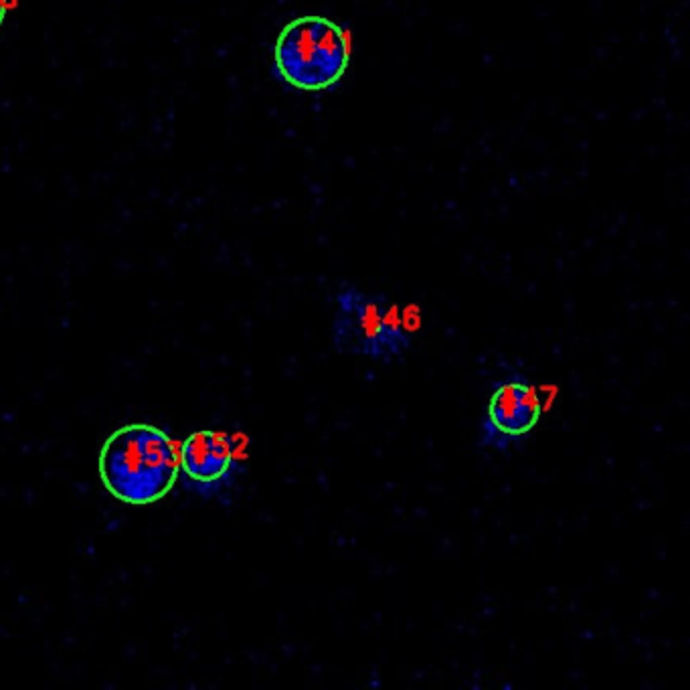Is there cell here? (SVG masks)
Here are the masks:
<instances>
[{
	"label": "cell",
	"mask_w": 690,
	"mask_h": 690,
	"mask_svg": "<svg viewBox=\"0 0 690 690\" xmlns=\"http://www.w3.org/2000/svg\"><path fill=\"white\" fill-rule=\"evenodd\" d=\"M411 338L401 308L385 294H367L357 286L338 290L332 322L336 353L391 363L403 359Z\"/></svg>",
	"instance_id": "cell-3"
},
{
	"label": "cell",
	"mask_w": 690,
	"mask_h": 690,
	"mask_svg": "<svg viewBox=\"0 0 690 690\" xmlns=\"http://www.w3.org/2000/svg\"><path fill=\"white\" fill-rule=\"evenodd\" d=\"M543 417V395L523 373H508L490 389L480 421L478 446L506 454L531 438Z\"/></svg>",
	"instance_id": "cell-4"
},
{
	"label": "cell",
	"mask_w": 690,
	"mask_h": 690,
	"mask_svg": "<svg viewBox=\"0 0 690 690\" xmlns=\"http://www.w3.org/2000/svg\"><path fill=\"white\" fill-rule=\"evenodd\" d=\"M353 59L351 31L324 15L288 21L274 43L278 75L294 90L318 94L338 85Z\"/></svg>",
	"instance_id": "cell-2"
},
{
	"label": "cell",
	"mask_w": 690,
	"mask_h": 690,
	"mask_svg": "<svg viewBox=\"0 0 690 690\" xmlns=\"http://www.w3.org/2000/svg\"><path fill=\"white\" fill-rule=\"evenodd\" d=\"M7 11H9V3H7V0H0V25H3V23H5Z\"/></svg>",
	"instance_id": "cell-6"
},
{
	"label": "cell",
	"mask_w": 690,
	"mask_h": 690,
	"mask_svg": "<svg viewBox=\"0 0 690 690\" xmlns=\"http://www.w3.org/2000/svg\"><path fill=\"white\" fill-rule=\"evenodd\" d=\"M179 462L189 478L213 484L229 474L233 466V446L229 438L219 431H195L185 440L179 452Z\"/></svg>",
	"instance_id": "cell-5"
},
{
	"label": "cell",
	"mask_w": 690,
	"mask_h": 690,
	"mask_svg": "<svg viewBox=\"0 0 690 690\" xmlns=\"http://www.w3.org/2000/svg\"><path fill=\"white\" fill-rule=\"evenodd\" d=\"M179 470L177 444L166 431L146 423L116 429L100 452V476L106 490L134 506L162 500L177 484Z\"/></svg>",
	"instance_id": "cell-1"
}]
</instances>
